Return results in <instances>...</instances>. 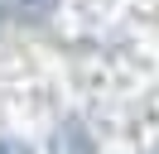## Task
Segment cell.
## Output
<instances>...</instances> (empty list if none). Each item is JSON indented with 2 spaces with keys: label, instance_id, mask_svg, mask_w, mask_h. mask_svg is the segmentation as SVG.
<instances>
[{
  "label": "cell",
  "instance_id": "6da1fadb",
  "mask_svg": "<svg viewBox=\"0 0 159 154\" xmlns=\"http://www.w3.org/2000/svg\"><path fill=\"white\" fill-rule=\"evenodd\" d=\"M48 5L53 0H0V15H10V19H39Z\"/></svg>",
  "mask_w": 159,
  "mask_h": 154
},
{
  "label": "cell",
  "instance_id": "7a4b0ae2",
  "mask_svg": "<svg viewBox=\"0 0 159 154\" xmlns=\"http://www.w3.org/2000/svg\"><path fill=\"white\" fill-rule=\"evenodd\" d=\"M0 154H29L24 144H15V140H0Z\"/></svg>",
  "mask_w": 159,
  "mask_h": 154
}]
</instances>
